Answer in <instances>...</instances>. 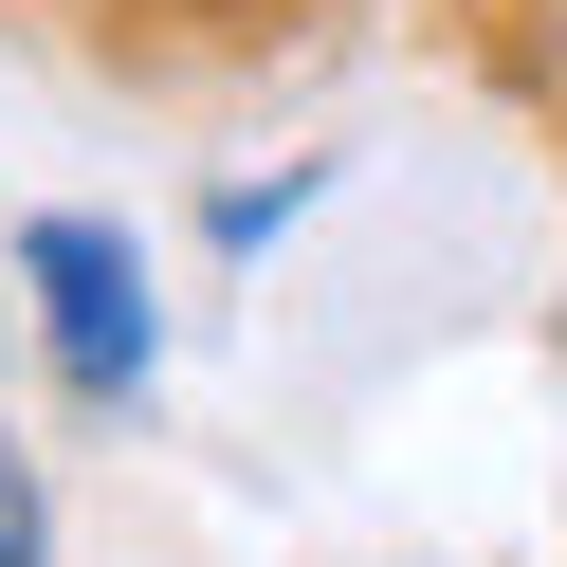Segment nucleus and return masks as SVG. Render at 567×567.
Instances as JSON below:
<instances>
[{
    "label": "nucleus",
    "instance_id": "obj_1",
    "mask_svg": "<svg viewBox=\"0 0 567 567\" xmlns=\"http://www.w3.org/2000/svg\"><path fill=\"white\" fill-rule=\"evenodd\" d=\"M19 293H38V330H55V367H74L92 403H128V384H147V348H165V311H147V257H128L111 220H38V238H19Z\"/></svg>",
    "mask_w": 567,
    "mask_h": 567
},
{
    "label": "nucleus",
    "instance_id": "obj_3",
    "mask_svg": "<svg viewBox=\"0 0 567 567\" xmlns=\"http://www.w3.org/2000/svg\"><path fill=\"white\" fill-rule=\"evenodd\" d=\"M293 202H311V165H275V184H220V238H238V257H257V238L293 220Z\"/></svg>",
    "mask_w": 567,
    "mask_h": 567
},
{
    "label": "nucleus",
    "instance_id": "obj_2",
    "mask_svg": "<svg viewBox=\"0 0 567 567\" xmlns=\"http://www.w3.org/2000/svg\"><path fill=\"white\" fill-rule=\"evenodd\" d=\"M0 567H55V513H38V457L0 440Z\"/></svg>",
    "mask_w": 567,
    "mask_h": 567
}]
</instances>
